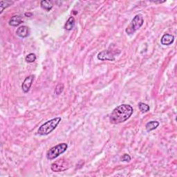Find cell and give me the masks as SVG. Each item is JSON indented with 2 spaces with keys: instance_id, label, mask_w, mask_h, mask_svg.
<instances>
[{
  "instance_id": "cell-1",
  "label": "cell",
  "mask_w": 177,
  "mask_h": 177,
  "mask_svg": "<svg viewBox=\"0 0 177 177\" xmlns=\"http://www.w3.org/2000/svg\"><path fill=\"white\" fill-rule=\"evenodd\" d=\"M133 112V107L130 105L123 104L118 106L111 113L110 122L112 124H119L125 122L131 117Z\"/></svg>"
},
{
  "instance_id": "cell-2",
  "label": "cell",
  "mask_w": 177,
  "mask_h": 177,
  "mask_svg": "<svg viewBox=\"0 0 177 177\" xmlns=\"http://www.w3.org/2000/svg\"><path fill=\"white\" fill-rule=\"evenodd\" d=\"M61 120L62 118L60 117H57L47 121V122L40 126L38 131H37V134L41 136H46L49 134L50 133H51L53 131L55 130V128L59 125Z\"/></svg>"
},
{
  "instance_id": "cell-3",
  "label": "cell",
  "mask_w": 177,
  "mask_h": 177,
  "mask_svg": "<svg viewBox=\"0 0 177 177\" xmlns=\"http://www.w3.org/2000/svg\"><path fill=\"white\" fill-rule=\"evenodd\" d=\"M68 148V145L67 143H63L58 144L56 146L53 147L50 150L47 151V158L49 160H53L59 156L60 154H63L67 151Z\"/></svg>"
},
{
  "instance_id": "cell-4",
  "label": "cell",
  "mask_w": 177,
  "mask_h": 177,
  "mask_svg": "<svg viewBox=\"0 0 177 177\" xmlns=\"http://www.w3.org/2000/svg\"><path fill=\"white\" fill-rule=\"evenodd\" d=\"M144 23V19L143 16L141 14H138L134 17L133 19L131 20V22L129 26L126 29V33L128 35H131L134 33L138 30L140 28L143 26Z\"/></svg>"
},
{
  "instance_id": "cell-5",
  "label": "cell",
  "mask_w": 177,
  "mask_h": 177,
  "mask_svg": "<svg viewBox=\"0 0 177 177\" xmlns=\"http://www.w3.org/2000/svg\"><path fill=\"white\" fill-rule=\"evenodd\" d=\"M70 168V164L64 158H60L59 160L54 162L51 165L52 171L55 172H60L67 170Z\"/></svg>"
},
{
  "instance_id": "cell-6",
  "label": "cell",
  "mask_w": 177,
  "mask_h": 177,
  "mask_svg": "<svg viewBox=\"0 0 177 177\" xmlns=\"http://www.w3.org/2000/svg\"><path fill=\"white\" fill-rule=\"evenodd\" d=\"M97 57L98 60L105 61V60H109V61H114L116 60L115 55L111 50H102L98 54Z\"/></svg>"
},
{
  "instance_id": "cell-7",
  "label": "cell",
  "mask_w": 177,
  "mask_h": 177,
  "mask_svg": "<svg viewBox=\"0 0 177 177\" xmlns=\"http://www.w3.org/2000/svg\"><path fill=\"white\" fill-rule=\"evenodd\" d=\"M34 80V75H31L29 76L26 78V79L24 80L23 83L22 85V88L24 93H28L29 92L30 88H31L33 82Z\"/></svg>"
},
{
  "instance_id": "cell-8",
  "label": "cell",
  "mask_w": 177,
  "mask_h": 177,
  "mask_svg": "<svg viewBox=\"0 0 177 177\" xmlns=\"http://www.w3.org/2000/svg\"><path fill=\"white\" fill-rule=\"evenodd\" d=\"M29 33L30 31L29 27H27L26 26H21L17 29L16 35L21 38H25V37L29 36Z\"/></svg>"
},
{
  "instance_id": "cell-9",
  "label": "cell",
  "mask_w": 177,
  "mask_h": 177,
  "mask_svg": "<svg viewBox=\"0 0 177 177\" xmlns=\"http://www.w3.org/2000/svg\"><path fill=\"white\" fill-rule=\"evenodd\" d=\"M174 41V37L173 35L171 34H164L161 37V42L163 45H170Z\"/></svg>"
},
{
  "instance_id": "cell-10",
  "label": "cell",
  "mask_w": 177,
  "mask_h": 177,
  "mask_svg": "<svg viewBox=\"0 0 177 177\" xmlns=\"http://www.w3.org/2000/svg\"><path fill=\"white\" fill-rule=\"evenodd\" d=\"M23 22V19L20 16H14L9 21V25L11 26H18Z\"/></svg>"
},
{
  "instance_id": "cell-11",
  "label": "cell",
  "mask_w": 177,
  "mask_h": 177,
  "mask_svg": "<svg viewBox=\"0 0 177 177\" xmlns=\"http://www.w3.org/2000/svg\"><path fill=\"white\" fill-rule=\"evenodd\" d=\"M75 24V20L73 17H70L68 20L66 22L64 25V29L67 31H71V30L74 28Z\"/></svg>"
},
{
  "instance_id": "cell-12",
  "label": "cell",
  "mask_w": 177,
  "mask_h": 177,
  "mask_svg": "<svg viewBox=\"0 0 177 177\" xmlns=\"http://www.w3.org/2000/svg\"><path fill=\"white\" fill-rule=\"evenodd\" d=\"M159 125V123L157 122V121H150L146 124L145 125V128L146 130L150 132L151 131H153L154 130H156V128L158 127Z\"/></svg>"
},
{
  "instance_id": "cell-13",
  "label": "cell",
  "mask_w": 177,
  "mask_h": 177,
  "mask_svg": "<svg viewBox=\"0 0 177 177\" xmlns=\"http://www.w3.org/2000/svg\"><path fill=\"white\" fill-rule=\"evenodd\" d=\"M40 6H41L42 9L47 11H50L53 9V6H54L51 1H45V0L40 2Z\"/></svg>"
},
{
  "instance_id": "cell-14",
  "label": "cell",
  "mask_w": 177,
  "mask_h": 177,
  "mask_svg": "<svg viewBox=\"0 0 177 177\" xmlns=\"http://www.w3.org/2000/svg\"><path fill=\"white\" fill-rule=\"evenodd\" d=\"M13 4V2L11 1H1L0 2V13H2L4 10L9 7L10 5Z\"/></svg>"
},
{
  "instance_id": "cell-15",
  "label": "cell",
  "mask_w": 177,
  "mask_h": 177,
  "mask_svg": "<svg viewBox=\"0 0 177 177\" xmlns=\"http://www.w3.org/2000/svg\"><path fill=\"white\" fill-rule=\"evenodd\" d=\"M138 108L142 113L148 112V111H150V106H149L148 105L145 104V103H143V102H139L138 103Z\"/></svg>"
},
{
  "instance_id": "cell-16",
  "label": "cell",
  "mask_w": 177,
  "mask_h": 177,
  "mask_svg": "<svg viewBox=\"0 0 177 177\" xmlns=\"http://www.w3.org/2000/svg\"><path fill=\"white\" fill-rule=\"evenodd\" d=\"M37 59V57L35 54H28L26 58H25V60H26V61L29 63H32V62H34L35 60Z\"/></svg>"
},
{
  "instance_id": "cell-17",
  "label": "cell",
  "mask_w": 177,
  "mask_h": 177,
  "mask_svg": "<svg viewBox=\"0 0 177 177\" xmlns=\"http://www.w3.org/2000/svg\"><path fill=\"white\" fill-rule=\"evenodd\" d=\"M63 90H64V85L62 84H58L55 87V93L56 95H60L63 92Z\"/></svg>"
},
{
  "instance_id": "cell-18",
  "label": "cell",
  "mask_w": 177,
  "mask_h": 177,
  "mask_svg": "<svg viewBox=\"0 0 177 177\" xmlns=\"http://www.w3.org/2000/svg\"><path fill=\"white\" fill-rule=\"evenodd\" d=\"M120 161L123 162H130L131 161L130 156L127 154H125L120 157Z\"/></svg>"
},
{
  "instance_id": "cell-19",
  "label": "cell",
  "mask_w": 177,
  "mask_h": 177,
  "mask_svg": "<svg viewBox=\"0 0 177 177\" xmlns=\"http://www.w3.org/2000/svg\"><path fill=\"white\" fill-rule=\"evenodd\" d=\"M32 13H28V12H26V13H25V16H26V17H31L32 16Z\"/></svg>"
},
{
  "instance_id": "cell-20",
  "label": "cell",
  "mask_w": 177,
  "mask_h": 177,
  "mask_svg": "<svg viewBox=\"0 0 177 177\" xmlns=\"http://www.w3.org/2000/svg\"><path fill=\"white\" fill-rule=\"evenodd\" d=\"M165 1H162V2H161V1H158V2H154V3L155 4H161V3H164V2H165Z\"/></svg>"
}]
</instances>
